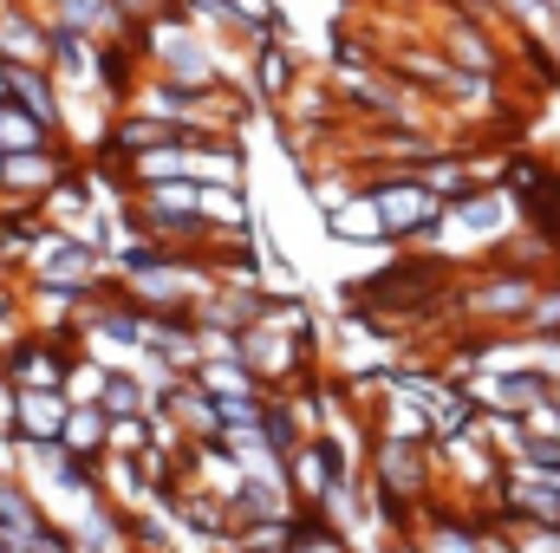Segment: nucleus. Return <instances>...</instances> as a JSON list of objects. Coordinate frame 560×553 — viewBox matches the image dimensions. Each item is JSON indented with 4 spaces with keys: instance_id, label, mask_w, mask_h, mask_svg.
<instances>
[{
    "instance_id": "20e7f679",
    "label": "nucleus",
    "mask_w": 560,
    "mask_h": 553,
    "mask_svg": "<svg viewBox=\"0 0 560 553\" xmlns=\"http://www.w3.org/2000/svg\"><path fill=\"white\" fill-rule=\"evenodd\" d=\"M326 228H332V242H352V248H385L392 235H385V215H378V202L359 189L346 209H332L326 215Z\"/></svg>"
},
{
    "instance_id": "6e6552de",
    "label": "nucleus",
    "mask_w": 560,
    "mask_h": 553,
    "mask_svg": "<svg viewBox=\"0 0 560 553\" xmlns=\"http://www.w3.org/2000/svg\"><path fill=\"white\" fill-rule=\"evenodd\" d=\"M548 13H555V26H560V0H548ZM555 26H548V33H555Z\"/></svg>"
},
{
    "instance_id": "f257e3e1",
    "label": "nucleus",
    "mask_w": 560,
    "mask_h": 553,
    "mask_svg": "<svg viewBox=\"0 0 560 553\" xmlns=\"http://www.w3.org/2000/svg\"><path fill=\"white\" fill-rule=\"evenodd\" d=\"M463 391H469V404H476L482 416H535L548 398H555V385H548L541 372H528V365H509V372H469Z\"/></svg>"
},
{
    "instance_id": "423d86ee",
    "label": "nucleus",
    "mask_w": 560,
    "mask_h": 553,
    "mask_svg": "<svg viewBox=\"0 0 560 553\" xmlns=\"http://www.w3.org/2000/svg\"><path fill=\"white\" fill-rule=\"evenodd\" d=\"M72 456H85V462H98L105 456V443H112V416L98 411V404H72L66 416V436H59Z\"/></svg>"
},
{
    "instance_id": "39448f33",
    "label": "nucleus",
    "mask_w": 560,
    "mask_h": 553,
    "mask_svg": "<svg viewBox=\"0 0 560 553\" xmlns=\"http://www.w3.org/2000/svg\"><path fill=\"white\" fill-rule=\"evenodd\" d=\"M46 20H59V26H72V33H92V39L125 33L118 0H52V7H46Z\"/></svg>"
},
{
    "instance_id": "0eeeda50",
    "label": "nucleus",
    "mask_w": 560,
    "mask_h": 553,
    "mask_svg": "<svg viewBox=\"0 0 560 553\" xmlns=\"http://www.w3.org/2000/svg\"><path fill=\"white\" fill-rule=\"evenodd\" d=\"M522 332H560V274H548V286H541V299H535Z\"/></svg>"
},
{
    "instance_id": "f03ea898",
    "label": "nucleus",
    "mask_w": 560,
    "mask_h": 553,
    "mask_svg": "<svg viewBox=\"0 0 560 553\" xmlns=\"http://www.w3.org/2000/svg\"><path fill=\"white\" fill-rule=\"evenodd\" d=\"M7 98H13L20 111H33L52 138H66V92H59V79H52L46 66H13V59H7Z\"/></svg>"
},
{
    "instance_id": "7ed1b4c3",
    "label": "nucleus",
    "mask_w": 560,
    "mask_h": 553,
    "mask_svg": "<svg viewBox=\"0 0 560 553\" xmlns=\"http://www.w3.org/2000/svg\"><path fill=\"white\" fill-rule=\"evenodd\" d=\"M72 416V391H20L13 398V443H59Z\"/></svg>"
}]
</instances>
